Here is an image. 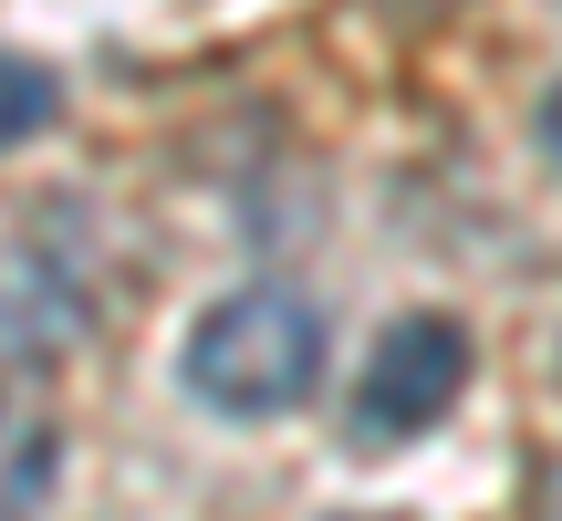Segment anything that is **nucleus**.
Here are the masks:
<instances>
[{"mask_svg":"<svg viewBox=\"0 0 562 521\" xmlns=\"http://www.w3.org/2000/svg\"><path fill=\"white\" fill-rule=\"evenodd\" d=\"M178 365H188V397L220 418H292L323 386V302L292 281H250V292L199 313Z\"/></svg>","mask_w":562,"mask_h":521,"instance_id":"obj_1","label":"nucleus"},{"mask_svg":"<svg viewBox=\"0 0 562 521\" xmlns=\"http://www.w3.org/2000/svg\"><path fill=\"white\" fill-rule=\"evenodd\" d=\"M542 146L562 157V84H552V104H542Z\"/></svg>","mask_w":562,"mask_h":521,"instance_id":"obj_7","label":"nucleus"},{"mask_svg":"<svg viewBox=\"0 0 562 521\" xmlns=\"http://www.w3.org/2000/svg\"><path fill=\"white\" fill-rule=\"evenodd\" d=\"M531 521H562V448L542 459V480H531Z\"/></svg>","mask_w":562,"mask_h":521,"instance_id":"obj_6","label":"nucleus"},{"mask_svg":"<svg viewBox=\"0 0 562 521\" xmlns=\"http://www.w3.org/2000/svg\"><path fill=\"white\" fill-rule=\"evenodd\" d=\"M53 469H63V428L32 386H0V521H42L53 501Z\"/></svg>","mask_w":562,"mask_h":521,"instance_id":"obj_4","label":"nucleus"},{"mask_svg":"<svg viewBox=\"0 0 562 521\" xmlns=\"http://www.w3.org/2000/svg\"><path fill=\"white\" fill-rule=\"evenodd\" d=\"M53 115H63V84H53V63H32V53H0V157H11L21 136H42Z\"/></svg>","mask_w":562,"mask_h":521,"instance_id":"obj_5","label":"nucleus"},{"mask_svg":"<svg viewBox=\"0 0 562 521\" xmlns=\"http://www.w3.org/2000/svg\"><path fill=\"white\" fill-rule=\"evenodd\" d=\"M459 386H469V334L448 313H396L375 334V355H364V386H355V407H344V428H355V448L427 439V428L459 407Z\"/></svg>","mask_w":562,"mask_h":521,"instance_id":"obj_2","label":"nucleus"},{"mask_svg":"<svg viewBox=\"0 0 562 521\" xmlns=\"http://www.w3.org/2000/svg\"><path fill=\"white\" fill-rule=\"evenodd\" d=\"M94 292L53 241H0V365H53L83 344Z\"/></svg>","mask_w":562,"mask_h":521,"instance_id":"obj_3","label":"nucleus"}]
</instances>
